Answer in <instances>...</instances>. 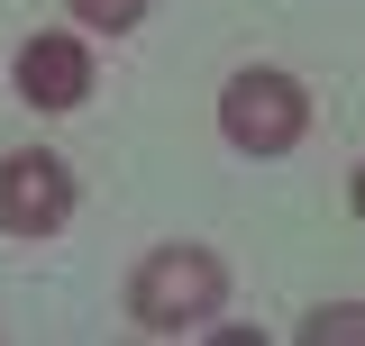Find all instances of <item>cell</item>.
Segmentation results:
<instances>
[{
  "instance_id": "cell-1",
  "label": "cell",
  "mask_w": 365,
  "mask_h": 346,
  "mask_svg": "<svg viewBox=\"0 0 365 346\" xmlns=\"http://www.w3.org/2000/svg\"><path fill=\"white\" fill-rule=\"evenodd\" d=\"M228 301V273L210 246H155V256L128 273V319L146 337H182V328H210Z\"/></svg>"
},
{
  "instance_id": "cell-2",
  "label": "cell",
  "mask_w": 365,
  "mask_h": 346,
  "mask_svg": "<svg viewBox=\"0 0 365 346\" xmlns=\"http://www.w3.org/2000/svg\"><path fill=\"white\" fill-rule=\"evenodd\" d=\"M220 137L237 155H292L311 137V91L292 83V73H274V64H247L220 91Z\"/></svg>"
},
{
  "instance_id": "cell-3",
  "label": "cell",
  "mask_w": 365,
  "mask_h": 346,
  "mask_svg": "<svg viewBox=\"0 0 365 346\" xmlns=\"http://www.w3.org/2000/svg\"><path fill=\"white\" fill-rule=\"evenodd\" d=\"M73 219V164L46 155V146H19L0 155V228L9 237H55Z\"/></svg>"
},
{
  "instance_id": "cell-4",
  "label": "cell",
  "mask_w": 365,
  "mask_h": 346,
  "mask_svg": "<svg viewBox=\"0 0 365 346\" xmlns=\"http://www.w3.org/2000/svg\"><path fill=\"white\" fill-rule=\"evenodd\" d=\"M19 91L37 110H83L91 100V46L83 37H28L19 46Z\"/></svg>"
},
{
  "instance_id": "cell-5",
  "label": "cell",
  "mask_w": 365,
  "mask_h": 346,
  "mask_svg": "<svg viewBox=\"0 0 365 346\" xmlns=\"http://www.w3.org/2000/svg\"><path fill=\"white\" fill-rule=\"evenodd\" d=\"M302 337H311V346H329V337H347V346H365V301H338V310H311V319H302Z\"/></svg>"
},
{
  "instance_id": "cell-6",
  "label": "cell",
  "mask_w": 365,
  "mask_h": 346,
  "mask_svg": "<svg viewBox=\"0 0 365 346\" xmlns=\"http://www.w3.org/2000/svg\"><path fill=\"white\" fill-rule=\"evenodd\" d=\"M64 9H73V28H110V37L146 19V0H64Z\"/></svg>"
},
{
  "instance_id": "cell-7",
  "label": "cell",
  "mask_w": 365,
  "mask_h": 346,
  "mask_svg": "<svg viewBox=\"0 0 365 346\" xmlns=\"http://www.w3.org/2000/svg\"><path fill=\"white\" fill-rule=\"evenodd\" d=\"M356 219H365V164H356Z\"/></svg>"
}]
</instances>
